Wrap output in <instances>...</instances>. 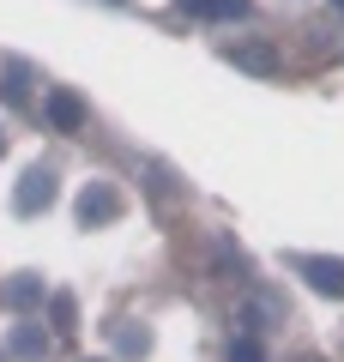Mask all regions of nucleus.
Listing matches in <instances>:
<instances>
[{"label": "nucleus", "mask_w": 344, "mask_h": 362, "mask_svg": "<svg viewBox=\"0 0 344 362\" xmlns=\"http://www.w3.org/2000/svg\"><path fill=\"white\" fill-rule=\"evenodd\" d=\"M49 206H55V169L37 163V169H25V181H18L13 211H18V218H37V211H49Z\"/></svg>", "instance_id": "1"}, {"label": "nucleus", "mask_w": 344, "mask_h": 362, "mask_svg": "<svg viewBox=\"0 0 344 362\" xmlns=\"http://www.w3.org/2000/svg\"><path fill=\"white\" fill-rule=\"evenodd\" d=\"M290 266L302 272V278H308V284L320 290V296H338V302H344V259H320V254H296Z\"/></svg>", "instance_id": "2"}, {"label": "nucleus", "mask_w": 344, "mask_h": 362, "mask_svg": "<svg viewBox=\"0 0 344 362\" xmlns=\"http://www.w3.org/2000/svg\"><path fill=\"white\" fill-rule=\"evenodd\" d=\"M121 218V194H115L109 181H91L85 194H79V223H115Z\"/></svg>", "instance_id": "3"}, {"label": "nucleus", "mask_w": 344, "mask_h": 362, "mask_svg": "<svg viewBox=\"0 0 344 362\" xmlns=\"http://www.w3.org/2000/svg\"><path fill=\"white\" fill-rule=\"evenodd\" d=\"M0 302H6V308H13V314H25V308H37V302H42V278H37V272H18L13 284L0 290Z\"/></svg>", "instance_id": "4"}, {"label": "nucleus", "mask_w": 344, "mask_h": 362, "mask_svg": "<svg viewBox=\"0 0 344 362\" xmlns=\"http://www.w3.org/2000/svg\"><path fill=\"white\" fill-rule=\"evenodd\" d=\"M49 121L61 133H79V127H85V103H79L73 90H49Z\"/></svg>", "instance_id": "5"}, {"label": "nucleus", "mask_w": 344, "mask_h": 362, "mask_svg": "<svg viewBox=\"0 0 344 362\" xmlns=\"http://www.w3.org/2000/svg\"><path fill=\"white\" fill-rule=\"evenodd\" d=\"M229 61L248 66V73H278V54H272L266 42H242V49H229Z\"/></svg>", "instance_id": "6"}, {"label": "nucleus", "mask_w": 344, "mask_h": 362, "mask_svg": "<svg viewBox=\"0 0 344 362\" xmlns=\"http://www.w3.org/2000/svg\"><path fill=\"white\" fill-rule=\"evenodd\" d=\"M193 18H242L248 13V0H181Z\"/></svg>", "instance_id": "7"}, {"label": "nucleus", "mask_w": 344, "mask_h": 362, "mask_svg": "<svg viewBox=\"0 0 344 362\" xmlns=\"http://www.w3.org/2000/svg\"><path fill=\"white\" fill-rule=\"evenodd\" d=\"M42 350H49V332L42 326H18L13 332V356H42Z\"/></svg>", "instance_id": "8"}, {"label": "nucleus", "mask_w": 344, "mask_h": 362, "mask_svg": "<svg viewBox=\"0 0 344 362\" xmlns=\"http://www.w3.org/2000/svg\"><path fill=\"white\" fill-rule=\"evenodd\" d=\"M229 362H266V350H260V338H229Z\"/></svg>", "instance_id": "9"}, {"label": "nucleus", "mask_w": 344, "mask_h": 362, "mask_svg": "<svg viewBox=\"0 0 344 362\" xmlns=\"http://www.w3.org/2000/svg\"><path fill=\"white\" fill-rule=\"evenodd\" d=\"M25 78H30V66H25V61L6 66V97H13V103H25Z\"/></svg>", "instance_id": "10"}, {"label": "nucleus", "mask_w": 344, "mask_h": 362, "mask_svg": "<svg viewBox=\"0 0 344 362\" xmlns=\"http://www.w3.org/2000/svg\"><path fill=\"white\" fill-rule=\"evenodd\" d=\"M121 350H127V356H145V350H151V338H145V332H133V326H127V332H121Z\"/></svg>", "instance_id": "11"}, {"label": "nucleus", "mask_w": 344, "mask_h": 362, "mask_svg": "<svg viewBox=\"0 0 344 362\" xmlns=\"http://www.w3.org/2000/svg\"><path fill=\"white\" fill-rule=\"evenodd\" d=\"M55 326H61V332H73V296H55Z\"/></svg>", "instance_id": "12"}, {"label": "nucleus", "mask_w": 344, "mask_h": 362, "mask_svg": "<svg viewBox=\"0 0 344 362\" xmlns=\"http://www.w3.org/2000/svg\"><path fill=\"white\" fill-rule=\"evenodd\" d=\"M332 6H338V13H344V0H332Z\"/></svg>", "instance_id": "13"}, {"label": "nucleus", "mask_w": 344, "mask_h": 362, "mask_svg": "<svg viewBox=\"0 0 344 362\" xmlns=\"http://www.w3.org/2000/svg\"><path fill=\"white\" fill-rule=\"evenodd\" d=\"M0 151H6V139H0Z\"/></svg>", "instance_id": "14"}, {"label": "nucleus", "mask_w": 344, "mask_h": 362, "mask_svg": "<svg viewBox=\"0 0 344 362\" xmlns=\"http://www.w3.org/2000/svg\"><path fill=\"white\" fill-rule=\"evenodd\" d=\"M0 362H6V356H0Z\"/></svg>", "instance_id": "15"}]
</instances>
